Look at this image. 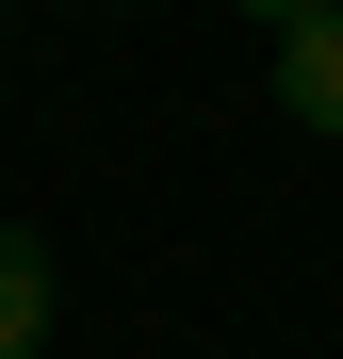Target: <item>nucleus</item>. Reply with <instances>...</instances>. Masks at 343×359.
<instances>
[{
  "label": "nucleus",
  "mask_w": 343,
  "mask_h": 359,
  "mask_svg": "<svg viewBox=\"0 0 343 359\" xmlns=\"http://www.w3.org/2000/svg\"><path fill=\"white\" fill-rule=\"evenodd\" d=\"M262 66L295 131H343V0H262Z\"/></svg>",
  "instance_id": "1"
},
{
  "label": "nucleus",
  "mask_w": 343,
  "mask_h": 359,
  "mask_svg": "<svg viewBox=\"0 0 343 359\" xmlns=\"http://www.w3.org/2000/svg\"><path fill=\"white\" fill-rule=\"evenodd\" d=\"M49 311H66V278H49V245L0 212V359H33V343H49Z\"/></svg>",
  "instance_id": "2"
}]
</instances>
